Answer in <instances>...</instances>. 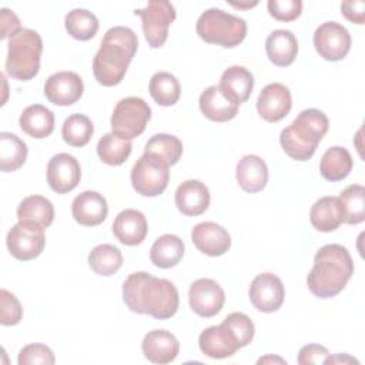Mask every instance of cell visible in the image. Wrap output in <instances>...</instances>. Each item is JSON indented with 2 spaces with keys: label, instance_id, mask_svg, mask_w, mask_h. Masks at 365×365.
Masks as SVG:
<instances>
[{
  "label": "cell",
  "instance_id": "cell-1",
  "mask_svg": "<svg viewBox=\"0 0 365 365\" xmlns=\"http://www.w3.org/2000/svg\"><path fill=\"white\" fill-rule=\"evenodd\" d=\"M123 299L130 311L148 314L155 319L171 318L180 304L178 291L171 281L144 271L127 277L123 284Z\"/></svg>",
  "mask_w": 365,
  "mask_h": 365
},
{
  "label": "cell",
  "instance_id": "cell-2",
  "mask_svg": "<svg viewBox=\"0 0 365 365\" xmlns=\"http://www.w3.org/2000/svg\"><path fill=\"white\" fill-rule=\"evenodd\" d=\"M137 47L138 38L131 29L124 26H114L108 29L93 60V73L96 80L106 87L120 84L137 51Z\"/></svg>",
  "mask_w": 365,
  "mask_h": 365
},
{
  "label": "cell",
  "instance_id": "cell-3",
  "mask_svg": "<svg viewBox=\"0 0 365 365\" xmlns=\"http://www.w3.org/2000/svg\"><path fill=\"white\" fill-rule=\"evenodd\" d=\"M352 274L354 261L348 250L341 244H327L314 257V265L307 277V285L315 297L327 299L338 295Z\"/></svg>",
  "mask_w": 365,
  "mask_h": 365
},
{
  "label": "cell",
  "instance_id": "cell-4",
  "mask_svg": "<svg viewBox=\"0 0 365 365\" xmlns=\"http://www.w3.org/2000/svg\"><path fill=\"white\" fill-rule=\"evenodd\" d=\"M329 127L328 117L317 110H302L297 118L279 134V143L288 157L297 161L309 160L318 147L321 138Z\"/></svg>",
  "mask_w": 365,
  "mask_h": 365
},
{
  "label": "cell",
  "instance_id": "cell-5",
  "mask_svg": "<svg viewBox=\"0 0 365 365\" xmlns=\"http://www.w3.org/2000/svg\"><path fill=\"white\" fill-rule=\"evenodd\" d=\"M43 41L40 34L31 29H20L7 44L6 71L16 80H31L40 70Z\"/></svg>",
  "mask_w": 365,
  "mask_h": 365
},
{
  "label": "cell",
  "instance_id": "cell-6",
  "mask_svg": "<svg viewBox=\"0 0 365 365\" xmlns=\"http://www.w3.org/2000/svg\"><path fill=\"white\" fill-rule=\"evenodd\" d=\"M195 30L200 38L205 43L232 48L244 41L247 36V23L238 16L211 7L198 17Z\"/></svg>",
  "mask_w": 365,
  "mask_h": 365
},
{
  "label": "cell",
  "instance_id": "cell-7",
  "mask_svg": "<svg viewBox=\"0 0 365 365\" xmlns=\"http://www.w3.org/2000/svg\"><path fill=\"white\" fill-rule=\"evenodd\" d=\"M151 118L150 106L140 97H125L120 100L111 114V133L133 140L144 133Z\"/></svg>",
  "mask_w": 365,
  "mask_h": 365
},
{
  "label": "cell",
  "instance_id": "cell-8",
  "mask_svg": "<svg viewBox=\"0 0 365 365\" xmlns=\"http://www.w3.org/2000/svg\"><path fill=\"white\" fill-rule=\"evenodd\" d=\"M133 188L144 197L164 192L170 180V165L153 154H143L131 170Z\"/></svg>",
  "mask_w": 365,
  "mask_h": 365
},
{
  "label": "cell",
  "instance_id": "cell-9",
  "mask_svg": "<svg viewBox=\"0 0 365 365\" xmlns=\"http://www.w3.org/2000/svg\"><path fill=\"white\" fill-rule=\"evenodd\" d=\"M135 16L141 17V27L150 47L164 46L168 27L175 20V9L167 0H150L144 9H137Z\"/></svg>",
  "mask_w": 365,
  "mask_h": 365
},
{
  "label": "cell",
  "instance_id": "cell-10",
  "mask_svg": "<svg viewBox=\"0 0 365 365\" xmlns=\"http://www.w3.org/2000/svg\"><path fill=\"white\" fill-rule=\"evenodd\" d=\"M43 227L33 222L19 221L7 232L6 244L10 254L20 261L37 258L46 245V235Z\"/></svg>",
  "mask_w": 365,
  "mask_h": 365
},
{
  "label": "cell",
  "instance_id": "cell-11",
  "mask_svg": "<svg viewBox=\"0 0 365 365\" xmlns=\"http://www.w3.org/2000/svg\"><path fill=\"white\" fill-rule=\"evenodd\" d=\"M314 46L324 60L339 61L349 53L351 34L342 24L325 21L314 33Z\"/></svg>",
  "mask_w": 365,
  "mask_h": 365
},
{
  "label": "cell",
  "instance_id": "cell-12",
  "mask_svg": "<svg viewBox=\"0 0 365 365\" xmlns=\"http://www.w3.org/2000/svg\"><path fill=\"white\" fill-rule=\"evenodd\" d=\"M188 302L197 315L211 318L221 311L225 302V294L217 281L200 278L190 285Z\"/></svg>",
  "mask_w": 365,
  "mask_h": 365
},
{
  "label": "cell",
  "instance_id": "cell-13",
  "mask_svg": "<svg viewBox=\"0 0 365 365\" xmlns=\"http://www.w3.org/2000/svg\"><path fill=\"white\" fill-rule=\"evenodd\" d=\"M248 297L255 309L261 312H274L284 302L285 288L277 275L262 272L252 279L248 289Z\"/></svg>",
  "mask_w": 365,
  "mask_h": 365
},
{
  "label": "cell",
  "instance_id": "cell-14",
  "mask_svg": "<svg viewBox=\"0 0 365 365\" xmlns=\"http://www.w3.org/2000/svg\"><path fill=\"white\" fill-rule=\"evenodd\" d=\"M84 91L81 77L74 71H57L44 84L46 98L56 106H71L80 100Z\"/></svg>",
  "mask_w": 365,
  "mask_h": 365
},
{
  "label": "cell",
  "instance_id": "cell-15",
  "mask_svg": "<svg viewBox=\"0 0 365 365\" xmlns=\"http://www.w3.org/2000/svg\"><path fill=\"white\" fill-rule=\"evenodd\" d=\"M81 177L80 164L76 157L67 153L53 155L47 164V182L57 194H66L74 190Z\"/></svg>",
  "mask_w": 365,
  "mask_h": 365
},
{
  "label": "cell",
  "instance_id": "cell-16",
  "mask_svg": "<svg viewBox=\"0 0 365 365\" xmlns=\"http://www.w3.org/2000/svg\"><path fill=\"white\" fill-rule=\"evenodd\" d=\"M292 107L291 91L281 83H271L265 86L257 100L258 114L268 123L282 120Z\"/></svg>",
  "mask_w": 365,
  "mask_h": 365
},
{
  "label": "cell",
  "instance_id": "cell-17",
  "mask_svg": "<svg viewBox=\"0 0 365 365\" xmlns=\"http://www.w3.org/2000/svg\"><path fill=\"white\" fill-rule=\"evenodd\" d=\"M191 240L198 251L210 257H220L231 247L228 231L212 221L197 224L191 231Z\"/></svg>",
  "mask_w": 365,
  "mask_h": 365
},
{
  "label": "cell",
  "instance_id": "cell-18",
  "mask_svg": "<svg viewBox=\"0 0 365 365\" xmlns=\"http://www.w3.org/2000/svg\"><path fill=\"white\" fill-rule=\"evenodd\" d=\"M198 345L201 352L212 359L232 356L241 348L222 322L220 325L205 328L198 336Z\"/></svg>",
  "mask_w": 365,
  "mask_h": 365
},
{
  "label": "cell",
  "instance_id": "cell-19",
  "mask_svg": "<svg viewBox=\"0 0 365 365\" xmlns=\"http://www.w3.org/2000/svg\"><path fill=\"white\" fill-rule=\"evenodd\" d=\"M71 214L80 225L94 227L106 220L108 214V205L100 192L83 191L73 200Z\"/></svg>",
  "mask_w": 365,
  "mask_h": 365
},
{
  "label": "cell",
  "instance_id": "cell-20",
  "mask_svg": "<svg viewBox=\"0 0 365 365\" xmlns=\"http://www.w3.org/2000/svg\"><path fill=\"white\" fill-rule=\"evenodd\" d=\"M141 349L150 362L170 364L180 352V342L165 329H153L145 334L141 342Z\"/></svg>",
  "mask_w": 365,
  "mask_h": 365
},
{
  "label": "cell",
  "instance_id": "cell-21",
  "mask_svg": "<svg viewBox=\"0 0 365 365\" xmlns=\"http://www.w3.org/2000/svg\"><path fill=\"white\" fill-rule=\"evenodd\" d=\"M148 231L144 214L134 208H127L118 212L113 222L114 237L124 245H138L145 240Z\"/></svg>",
  "mask_w": 365,
  "mask_h": 365
},
{
  "label": "cell",
  "instance_id": "cell-22",
  "mask_svg": "<svg viewBox=\"0 0 365 365\" xmlns=\"http://www.w3.org/2000/svg\"><path fill=\"white\" fill-rule=\"evenodd\" d=\"M175 205L187 217H197L205 212L210 205V191L198 180H187L175 190Z\"/></svg>",
  "mask_w": 365,
  "mask_h": 365
},
{
  "label": "cell",
  "instance_id": "cell-23",
  "mask_svg": "<svg viewBox=\"0 0 365 365\" xmlns=\"http://www.w3.org/2000/svg\"><path fill=\"white\" fill-rule=\"evenodd\" d=\"M200 110L211 121L224 123L232 120L238 113V104L227 97L220 86L207 87L200 96Z\"/></svg>",
  "mask_w": 365,
  "mask_h": 365
},
{
  "label": "cell",
  "instance_id": "cell-24",
  "mask_svg": "<svg viewBox=\"0 0 365 365\" xmlns=\"http://www.w3.org/2000/svg\"><path fill=\"white\" fill-rule=\"evenodd\" d=\"M235 177L240 187L245 192H258L262 191L267 185L268 168L261 157L248 154L238 161Z\"/></svg>",
  "mask_w": 365,
  "mask_h": 365
},
{
  "label": "cell",
  "instance_id": "cell-25",
  "mask_svg": "<svg viewBox=\"0 0 365 365\" xmlns=\"http://www.w3.org/2000/svg\"><path fill=\"white\" fill-rule=\"evenodd\" d=\"M220 88L238 106L245 103L254 88V76L242 66L228 67L220 80Z\"/></svg>",
  "mask_w": 365,
  "mask_h": 365
},
{
  "label": "cell",
  "instance_id": "cell-26",
  "mask_svg": "<svg viewBox=\"0 0 365 365\" xmlns=\"http://www.w3.org/2000/svg\"><path fill=\"white\" fill-rule=\"evenodd\" d=\"M265 51L271 63L287 67L294 63L298 54V41L289 30H274L265 40Z\"/></svg>",
  "mask_w": 365,
  "mask_h": 365
},
{
  "label": "cell",
  "instance_id": "cell-27",
  "mask_svg": "<svg viewBox=\"0 0 365 365\" xmlns=\"http://www.w3.org/2000/svg\"><path fill=\"white\" fill-rule=\"evenodd\" d=\"M309 221L318 231H335L344 222V214L338 197L328 195L315 201L309 211Z\"/></svg>",
  "mask_w": 365,
  "mask_h": 365
},
{
  "label": "cell",
  "instance_id": "cell-28",
  "mask_svg": "<svg viewBox=\"0 0 365 365\" xmlns=\"http://www.w3.org/2000/svg\"><path fill=\"white\" fill-rule=\"evenodd\" d=\"M20 128L33 138H46L54 130V114L41 104H31L23 110L19 118Z\"/></svg>",
  "mask_w": 365,
  "mask_h": 365
},
{
  "label": "cell",
  "instance_id": "cell-29",
  "mask_svg": "<svg viewBox=\"0 0 365 365\" xmlns=\"http://www.w3.org/2000/svg\"><path fill=\"white\" fill-rule=\"evenodd\" d=\"M184 255V242L174 234H164L158 237L150 250V259L158 268L175 267Z\"/></svg>",
  "mask_w": 365,
  "mask_h": 365
},
{
  "label": "cell",
  "instance_id": "cell-30",
  "mask_svg": "<svg viewBox=\"0 0 365 365\" xmlns=\"http://www.w3.org/2000/svg\"><path fill=\"white\" fill-rule=\"evenodd\" d=\"M17 218L23 222H33L48 228L54 218V207L43 195H29L17 207Z\"/></svg>",
  "mask_w": 365,
  "mask_h": 365
},
{
  "label": "cell",
  "instance_id": "cell-31",
  "mask_svg": "<svg viewBox=\"0 0 365 365\" xmlns=\"http://www.w3.org/2000/svg\"><path fill=\"white\" fill-rule=\"evenodd\" d=\"M352 170V157L344 147L334 145L328 148L319 163L321 175L328 181H341Z\"/></svg>",
  "mask_w": 365,
  "mask_h": 365
},
{
  "label": "cell",
  "instance_id": "cell-32",
  "mask_svg": "<svg viewBox=\"0 0 365 365\" xmlns=\"http://www.w3.org/2000/svg\"><path fill=\"white\" fill-rule=\"evenodd\" d=\"M27 158V145L16 134L0 133V168L3 173L19 170Z\"/></svg>",
  "mask_w": 365,
  "mask_h": 365
},
{
  "label": "cell",
  "instance_id": "cell-33",
  "mask_svg": "<svg viewBox=\"0 0 365 365\" xmlns=\"http://www.w3.org/2000/svg\"><path fill=\"white\" fill-rule=\"evenodd\" d=\"M88 265L97 275L110 277L121 268L123 254L111 244H100L90 251Z\"/></svg>",
  "mask_w": 365,
  "mask_h": 365
},
{
  "label": "cell",
  "instance_id": "cell-34",
  "mask_svg": "<svg viewBox=\"0 0 365 365\" xmlns=\"http://www.w3.org/2000/svg\"><path fill=\"white\" fill-rule=\"evenodd\" d=\"M148 90L153 100L163 107L174 106L181 94L178 80L168 71L155 73L150 80Z\"/></svg>",
  "mask_w": 365,
  "mask_h": 365
},
{
  "label": "cell",
  "instance_id": "cell-35",
  "mask_svg": "<svg viewBox=\"0 0 365 365\" xmlns=\"http://www.w3.org/2000/svg\"><path fill=\"white\" fill-rule=\"evenodd\" d=\"M131 148V140L108 133L100 138L97 144V154L100 160L108 165H121L130 157Z\"/></svg>",
  "mask_w": 365,
  "mask_h": 365
},
{
  "label": "cell",
  "instance_id": "cell-36",
  "mask_svg": "<svg viewBox=\"0 0 365 365\" xmlns=\"http://www.w3.org/2000/svg\"><path fill=\"white\" fill-rule=\"evenodd\" d=\"M64 26L73 38L87 41L96 36L98 30V20L94 13L86 9H73L66 14Z\"/></svg>",
  "mask_w": 365,
  "mask_h": 365
},
{
  "label": "cell",
  "instance_id": "cell-37",
  "mask_svg": "<svg viewBox=\"0 0 365 365\" xmlns=\"http://www.w3.org/2000/svg\"><path fill=\"white\" fill-rule=\"evenodd\" d=\"M344 222L355 225L365 220V188L359 184L348 185L338 197Z\"/></svg>",
  "mask_w": 365,
  "mask_h": 365
},
{
  "label": "cell",
  "instance_id": "cell-38",
  "mask_svg": "<svg viewBox=\"0 0 365 365\" xmlns=\"http://www.w3.org/2000/svg\"><path fill=\"white\" fill-rule=\"evenodd\" d=\"M145 154H153L161 158L168 165H174L182 155V143L171 134H154L144 147Z\"/></svg>",
  "mask_w": 365,
  "mask_h": 365
},
{
  "label": "cell",
  "instance_id": "cell-39",
  "mask_svg": "<svg viewBox=\"0 0 365 365\" xmlns=\"http://www.w3.org/2000/svg\"><path fill=\"white\" fill-rule=\"evenodd\" d=\"M94 133V125L91 120L84 114L68 115L61 127L63 140L71 147H84L88 144Z\"/></svg>",
  "mask_w": 365,
  "mask_h": 365
},
{
  "label": "cell",
  "instance_id": "cell-40",
  "mask_svg": "<svg viewBox=\"0 0 365 365\" xmlns=\"http://www.w3.org/2000/svg\"><path fill=\"white\" fill-rule=\"evenodd\" d=\"M222 324L230 329L241 348L247 346L252 341L255 327L251 318L244 312H232L227 315Z\"/></svg>",
  "mask_w": 365,
  "mask_h": 365
},
{
  "label": "cell",
  "instance_id": "cell-41",
  "mask_svg": "<svg viewBox=\"0 0 365 365\" xmlns=\"http://www.w3.org/2000/svg\"><path fill=\"white\" fill-rule=\"evenodd\" d=\"M23 318V307L14 294L0 289V322L4 327L16 325Z\"/></svg>",
  "mask_w": 365,
  "mask_h": 365
},
{
  "label": "cell",
  "instance_id": "cell-42",
  "mask_svg": "<svg viewBox=\"0 0 365 365\" xmlns=\"http://www.w3.org/2000/svg\"><path fill=\"white\" fill-rule=\"evenodd\" d=\"M17 362L19 365H36V364L53 365L56 362V358L53 351L47 345L30 344L20 349Z\"/></svg>",
  "mask_w": 365,
  "mask_h": 365
},
{
  "label": "cell",
  "instance_id": "cell-43",
  "mask_svg": "<svg viewBox=\"0 0 365 365\" xmlns=\"http://www.w3.org/2000/svg\"><path fill=\"white\" fill-rule=\"evenodd\" d=\"M268 13L278 21H294L301 16V0H268Z\"/></svg>",
  "mask_w": 365,
  "mask_h": 365
},
{
  "label": "cell",
  "instance_id": "cell-44",
  "mask_svg": "<svg viewBox=\"0 0 365 365\" xmlns=\"http://www.w3.org/2000/svg\"><path fill=\"white\" fill-rule=\"evenodd\" d=\"M329 355L328 349L318 344L304 345L298 352V364L309 365V364H324L325 358Z\"/></svg>",
  "mask_w": 365,
  "mask_h": 365
},
{
  "label": "cell",
  "instance_id": "cell-45",
  "mask_svg": "<svg viewBox=\"0 0 365 365\" xmlns=\"http://www.w3.org/2000/svg\"><path fill=\"white\" fill-rule=\"evenodd\" d=\"M342 14L352 23L364 24L365 20V3L362 0L354 1H342L341 3Z\"/></svg>",
  "mask_w": 365,
  "mask_h": 365
},
{
  "label": "cell",
  "instance_id": "cell-46",
  "mask_svg": "<svg viewBox=\"0 0 365 365\" xmlns=\"http://www.w3.org/2000/svg\"><path fill=\"white\" fill-rule=\"evenodd\" d=\"M20 20L19 17L9 9H1V34L0 38L4 40L7 37H13L20 30Z\"/></svg>",
  "mask_w": 365,
  "mask_h": 365
},
{
  "label": "cell",
  "instance_id": "cell-47",
  "mask_svg": "<svg viewBox=\"0 0 365 365\" xmlns=\"http://www.w3.org/2000/svg\"><path fill=\"white\" fill-rule=\"evenodd\" d=\"M324 364H359L358 359L349 356L348 354H336L334 356L328 355L324 361Z\"/></svg>",
  "mask_w": 365,
  "mask_h": 365
},
{
  "label": "cell",
  "instance_id": "cell-48",
  "mask_svg": "<svg viewBox=\"0 0 365 365\" xmlns=\"http://www.w3.org/2000/svg\"><path fill=\"white\" fill-rule=\"evenodd\" d=\"M267 362H278V364H285V361L282 358L278 356H264L258 359V364H267Z\"/></svg>",
  "mask_w": 365,
  "mask_h": 365
}]
</instances>
